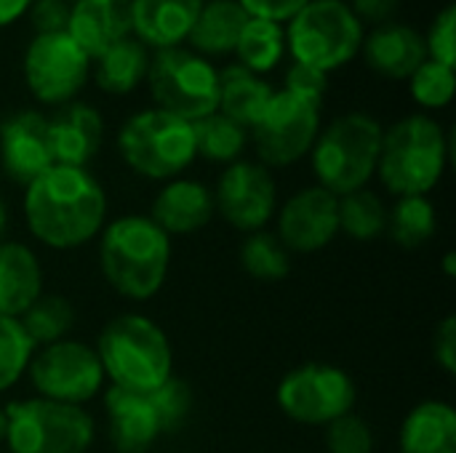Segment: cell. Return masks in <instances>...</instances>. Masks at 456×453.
Returning a JSON list of instances; mask_svg holds the SVG:
<instances>
[{
  "label": "cell",
  "mask_w": 456,
  "mask_h": 453,
  "mask_svg": "<svg viewBox=\"0 0 456 453\" xmlns=\"http://www.w3.org/2000/svg\"><path fill=\"white\" fill-rule=\"evenodd\" d=\"M5 427H8V422H5V406H0V446L5 443Z\"/></svg>",
  "instance_id": "47"
},
{
  "label": "cell",
  "mask_w": 456,
  "mask_h": 453,
  "mask_svg": "<svg viewBox=\"0 0 456 453\" xmlns=\"http://www.w3.org/2000/svg\"><path fill=\"white\" fill-rule=\"evenodd\" d=\"M444 272H446L449 278H454L456 275V254L454 251H446V254H444Z\"/></svg>",
  "instance_id": "45"
},
{
  "label": "cell",
  "mask_w": 456,
  "mask_h": 453,
  "mask_svg": "<svg viewBox=\"0 0 456 453\" xmlns=\"http://www.w3.org/2000/svg\"><path fill=\"white\" fill-rule=\"evenodd\" d=\"M329 453H374L371 425L358 414H345L326 427Z\"/></svg>",
  "instance_id": "37"
},
{
  "label": "cell",
  "mask_w": 456,
  "mask_h": 453,
  "mask_svg": "<svg viewBox=\"0 0 456 453\" xmlns=\"http://www.w3.org/2000/svg\"><path fill=\"white\" fill-rule=\"evenodd\" d=\"M238 256H240L243 272L259 283H278L291 272V254L275 238V232H267V230L246 235Z\"/></svg>",
  "instance_id": "33"
},
{
  "label": "cell",
  "mask_w": 456,
  "mask_h": 453,
  "mask_svg": "<svg viewBox=\"0 0 456 453\" xmlns=\"http://www.w3.org/2000/svg\"><path fill=\"white\" fill-rule=\"evenodd\" d=\"M48 136L56 166L88 168L104 144V117L96 107L75 99L48 117Z\"/></svg>",
  "instance_id": "17"
},
{
  "label": "cell",
  "mask_w": 456,
  "mask_h": 453,
  "mask_svg": "<svg viewBox=\"0 0 456 453\" xmlns=\"http://www.w3.org/2000/svg\"><path fill=\"white\" fill-rule=\"evenodd\" d=\"M192 133H195L198 158H203L208 163L230 166L235 160H243V152L248 147V128H243L232 117L222 115L219 109L195 120Z\"/></svg>",
  "instance_id": "29"
},
{
  "label": "cell",
  "mask_w": 456,
  "mask_h": 453,
  "mask_svg": "<svg viewBox=\"0 0 456 453\" xmlns=\"http://www.w3.org/2000/svg\"><path fill=\"white\" fill-rule=\"evenodd\" d=\"M339 235V198L323 187L294 192L275 211V238L289 254L323 251Z\"/></svg>",
  "instance_id": "15"
},
{
  "label": "cell",
  "mask_w": 456,
  "mask_h": 453,
  "mask_svg": "<svg viewBox=\"0 0 456 453\" xmlns=\"http://www.w3.org/2000/svg\"><path fill=\"white\" fill-rule=\"evenodd\" d=\"M67 3H75V0H67Z\"/></svg>",
  "instance_id": "48"
},
{
  "label": "cell",
  "mask_w": 456,
  "mask_h": 453,
  "mask_svg": "<svg viewBox=\"0 0 456 453\" xmlns=\"http://www.w3.org/2000/svg\"><path fill=\"white\" fill-rule=\"evenodd\" d=\"M216 216L214 192L198 182L176 176L163 184V190L155 195L150 219L168 235H192L208 227V222Z\"/></svg>",
  "instance_id": "20"
},
{
  "label": "cell",
  "mask_w": 456,
  "mask_h": 453,
  "mask_svg": "<svg viewBox=\"0 0 456 453\" xmlns=\"http://www.w3.org/2000/svg\"><path fill=\"white\" fill-rule=\"evenodd\" d=\"M8 453H88L96 438L86 406L24 398L5 406Z\"/></svg>",
  "instance_id": "8"
},
{
  "label": "cell",
  "mask_w": 456,
  "mask_h": 453,
  "mask_svg": "<svg viewBox=\"0 0 456 453\" xmlns=\"http://www.w3.org/2000/svg\"><path fill=\"white\" fill-rule=\"evenodd\" d=\"M339 232L358 243H371L387 232V206L385 200L363 187L339 198Z\"/></svg>",
  "instance_id": "31"
},
{
  "label": "cell",
  "mask_w": 456,
  "mask_h": 453,
  "mask_svg": "<svg viewBox=\"0 0 456 453\" xmlns=\"http://www.w3.org/2000/svg\"><path fill=\"white\" fill-rule=\"evenodd\" d=\"M232 56L238 59L235 64H240V67H246V69L265 77L267 72L281 67L283 59L289 56L286 53V29H283V24L248 16Z\"/></svg>",
  "instance_id": "28"
},
{
  "label": "cell",
  "mask_w": 456,
  "mask_h": 453,
  "mask_svg": "<svg viewBox=\"0 0 456 453\" xmlns=\"http://www.w3.org/2000/svg\"><path fill=\"white\" fill-rule=\"evenodd\" d=\"M273 93L275 88L270 85V80L240 64H227L224 69H219V112L232 117L243 128L254 125Z\"/></svg>",
  "instance_id": "27"
},
{
  "label": "cell",
  "mask_w": 456,
  "mask_h": 453,
  "mask_svg": "<svg viewBox=\"0 0 456 453\" xmlns=\"http://www.w3.org/2000/svg\"><path fill=\"white\" fill-rule=\"evenodd\" d=\"M110 387L150 395L174 376V350L166 331L142 312L104 323L94 344Z\"/></svg>",
  "instance_id": "3"
},
{
  "label": "cell",
  "mask_w": 456,
  "mask_h": 453,
  "mask_svg": "<svg viewBox=\"0 0 456 453\" xmlns=\"http://www.w3.org/2000/svg\"><path fill=\"white\" fill-rule=\"evenodd\" d=\"M104 414L110 443L118 453H147L163 438L160 419L150 395L107 387Z\"/></svg>",
  "instance_id": "19"
},
{
  "label": "cell",
  "mask_w": 456,
  "mask_h": 453,
  "mask_svg": "<svg viewBox=\"0 0 456 453\" xmlns=\"http://www.w3.org/2000/svg\"><path fill=\"white\" fill-rule=\"evenodd\" d=\"M425 35V48H428V59L441 61L446 67L456 64V5L449 3L446 8H441L436 13V19L430 21Z\"/></svg>",
  "instance_id": "38"
},
{
  "label": "cell",
  "mask_w": 456,
  "mask_h": 453,
  "mask_svg": "<svg viewBox=\"0 0 456 453\" xmlns=\"http://www.w3.org/2000/svg\"><path fill=\"white\" fill-rule=\"evenodd\" d=\"M67 35L91 56L131 37V0H75Z\"/></svg>",
  "instance_id": "22"
},
{
  "label": "cell",
  "mask_w": 456,
  "mask_h": 453,
  "mask_svg": "<svg viewBox=\"0 0 456 453\" xmlns=\"http://www.w3.org/2000/svg\"><path fill=\"white\" fill-rule=\"evenodd\" d=\"M144 83L158 109L187 123L219 109V69L187 45L152 51Z\"/></svg>",
  "instance_id": "9"
},
{
  "label": "cell",
  "mask_w": 456,
  "mask_h": 453,
  "mask_svg": "<svg viewBox=\"0 0 456 453\" xmlns=\"http://www.w3.org/2000/svg\"><path fill=\"white\" fill-rule=\"evenodd\" d=\"M99 235V267L115 294L147 302L166 286L171 238L150 216H118Z\"/></svg>",
  "instance_id": "2"
},
{
  "label": "cell",
  "mask_w": 456,
  "mask_h": 453,
  "mask_svg": "<svg viewBox=\"0 0 456 453\" xmlns=\"http://www.w3.org/2000/svg\"><path fill=\"white\" fill-rule=\"evenodd\" d=\"M5 227H8V206H5V200L0 195V243L5 238Z\"/></svg>",
  "instance_id": "46"
},
{
  "label": "cell",
  "mask_w": 456,
  "mask_h": 453,
  "mask_svg": "<svg viewBox=\"0 0 456 453\" xmlns=\"http://www.w3.org/2000/svg\"><path fill=\"white\" fill-rule=\"evenodd\" d=\"M203 8V0H131V35L150 51L176 48Z\"/></svg>",
  "instance_id": "21"
},
{
  "label": "cell",
  "mask_w": 456,
  "mask_h": 453,
  "mask_svg": "<svg viewBox=\"0 0 456 453\" xmlns=\"http://www.w3.org/2000/svg\"><path fill=\"white\" fill-rule=\"evenodd\" d=\"M118 150L134 174L152 182L182 176L198 158L192 123L158 107L139 109L120 125Z\"/></svg>",
  "instance_id": "7"
},
{
  "label": "cell",
  "mask_w": 456,
  "mask_h": 453,
  "mask_svg": "<svg viewBox=\"0 0 456 453\" xmlns=\"http://www.w3.org/2000/svg\"><path fill=\"white\" fill-rule=\"evenodd\" d=\"M321 109L289 91H275L262 115L248 128V142L267 168H286L305 160L321 131Z\"/></svg>",
  "instance_id": "11"
},
{
  "label": "cell",
  "mask_w": 456,
  "mask_h": 453,
  "mask_svg": "<svg viewBox=\"0 0 456 453\" xmlns=\"http://www.w3.org/2000/svg\"><path fill=\"white\" fill-rule=\"evenodd\" d=\"M69 8H72V3H67V0H35L27 11V19L35 29V35L67 32Z\"/></svg>",
  "instance_id": "40"
},
{
  "label": "cell",
  "mask_w": 456,
  "mask_h": 453,
  "mask_svg": "<svg viewBox=\"0 0 456 453\" xmlns=\"http://www.w3.org/2000/svg\"><path fill=\"white\" fill-rule=\"evenodd\" d=\"M248 13L238 0H203V8L187 35V48L206 59L232 56Z\"/></svg>",
  "instance_id": "25"
},
{
  "label": "cell",
  "mask_w": 456,
  "mask_h": 453,
  "mask_svg": "<svg viewBox=\"0 0 456 453\" xmlns=\"http://www.w3.org/2000/svg\"><path fill=\"white\" fill-rule=\"evenodd\" d=\"M32 3L35 0H0V29L24 19Z\"/></svg>",
  "instance_id": "44"
},
{
  "label": "cell",
  "mask_w": 456,
  "mask_h": 453,
  "mask_svg": "<svg viewBox=\"0 0 456 453\" xmlns=\"http://www.w3.org/2000/svg\"><path fill=\"white\" fill-rule=\"evenodd\" d=\"M358 390L353 376L331 363H305L291 368L278 390L275 403L283 417L307 427H329L345 414H353Z\"/></svg>",
  "instance_id": "10"
},
{
  "label": "cell",
  "mask_w": 456,
  "mask_h": 453,
  "mask_svg": "<svg viewBox=\"0 0 456 453\" xmlns=\"http://www.w3.org/2000/svg\"><path fill=\"white\" fill-rule=\"evenodd\" d=\"M150 56L152 51L142 40H136L134 35L123 37L91 61L94 80L104 93L126 96L147 80Z\"/></svg>",
  "instance_id": "26"
},
{
  "label": "cell",
  "mask_w": 456,
  "mask_h": 453,
  "mask_svg": "<svg viewBox=\"0 0 456 453\" xmlns=\"http://www.w3.org/2000/svg\"><path fill=\"white\" fill-rule=\"evenodd\" d=\"M361 56L371 72L385 80H409L428 59L425 35L406 21H387L366 29Z\"/></svg>",
  "instance_id": "18"
},
{
  "label": "cell",
  "mask_w": 456,
  "mask_h": 453,
  "mask_svg": "<svg viewBox=\"0 0 456 453\" xmlns=\"http://www.w3.org/2000/svg\"><path fill=\"white\" fill-rule=\"evenodd\" d=\"M449 133L428 112H414L385 128L377 176L395 198L430 195L449 166Z\"/></svg>",
  "instance_id": "4"
},
{
  "label": "cell",
  "mask_w": 456,
  "mask_h": 453,
  "mask_svg": "<svg viewBox=\"0 0 456 453\" xmlns=\"http://www.w3.org/2000/svg\"><path fill=\"white\" fill-rule=\"evenodd\" d=\"M433 355H436V363L449 374H456V315H446L436 334H433Z\"/></svg>",
  "instance_id": "41"
},
{
  "label": "cell",
  "mask_w": 456,
  "mask_h": 453,
  "mask_svg": "<svg viewBox=\"0 0 456 453\" xmlns=\"http://www.w3.org/2000/svg\"><path fill=\"white\" fill-rule=\"evenodd\" d=\"M21 75L29 93L48 107L75 101L91 77V56L67 35H32L21 56Z\"/></svg>",
  "instance_id": "13"
},
{
  "label": "cell",
  "mask_w": 456,
  "mask_h": 453,
  "mask_svg": "<svg viewBox=\"0 0 456 453\" xmlns=\"http://www.w3.org/2000/svg\"><path fill=\"white\" fill-rule=\"evenodd\" d=\"M243 5V11L254 19H267V21H278L286 24L305 3L310 0H238Z\"/></svg>",
  "instance_id": "42"
},
{
  "label": "cell",
  "mask_w": 456,
  "mask_h": 453,
  "mask_svg": "<svg viewBox=\"0 0 456 453\" xmlns=\"http://www.w3.org/2000/svg\"><path fill=\"white\" fill-rule=\"evenodd\" d=\"M283 29L291 61L326 75L358 59L366 37V27L347 0H310L283 24Z\"/></svg>",
  "instance_id": "6"
},
{
  "label": "cell",
  "mask_w": 456,
  "mask_h": 453,
  "mask_svg": "<svg viewBox=\"0 0 456 453\" xmlns=\"http://www.w3.org/2000/svg\"><path fill=\"white\" fill-rule=\"evenodd\" d=\"M43 294L37 254L19 240L0 243V315L21 318Z\"/></svg>",
  "instance_id": "23"
},
{
  "label": "cell",
  "mask_w": 456,
  "mask_h": 453,
  "mask_svg": "<svg viewBox=\"0 0 456 453\" xmlns=\"http://www.w3.org/2000/svg\"><path fill=\"white\" fill-rule=\"evenodd\" d=\"M0 166L21 187L32 184L53 163L48 117L37 109H19L0 123Z\"/></svg>",
  "instance_id": "16"
},
{
  "label": "cell",
  "mask_w": 456,
  "mask_h": 453,
  "mask_svg": "<svg viewBox=\"0 0 456 453\" xmlns=\"http://www.w3.org/2000/svg\"><path fill=\"white\" fill-rule=\"evenodd\" d=\"M398 453H456V411L446 400L417 403L398 435Z\"/></svg>",
  "instance_id": "24"
},
{
  "label": "cell",
  "mask_w": 456,
  "mask_h": 453,
  "mask_svg": "<svg viewBox=\"0 0 456 453\" xmlns=\"http://www.w3.org/2000/svg\"><path fill=\"white\" fill-rule=\"evenodd\" d=\"M353 13L361 19L363 27H379L395 21L401 11V0H347Z\"/></svg>",
  "instance_id": "43"
},
{
  "label": "cell",
  "mask_w": 456,
  "mask_h": 453,
  "mask_svg": "<svg viewBox=\"0 0 456 453\" xmlns=\"http://www.w3.org/2000/svg\"><path fill=\"white\" fill-rule=\"evenodd\" d=\"M27 376L37 398L69 406L91 403L107 382L96 350L69 336L37 347L29 360Z\"/></svg>",
  "instance_id": "12"
},
{
  "label": "cell",
  "mask_w": 456,
  "mask_h": 453,
  "mask_svg": "<svg viewBox=\"0 0 456 453\" xmlns=\"http://www.w3.org/2000/svg\"><path fill=\"white\" fill-rule=\"evenodd\" d=\"M382 133V123L361 109L345 112L329 125H321L310 150V166L318 187L337 198L369 187L377 176Z\"/></svg>",
  "instance_id": "5"
},
{
  "label": "cell",
  "mask_w": 456,
  "mask_h": 453,
  "mask_svg": "<svg viewBox=\"0 0 456 453\" xmlns=\"http://www.w3.org/2000/svg\"><path fill=\"white\" fill-rule=\"evenodd\" d=\"M150 398H152V406L158 411L163 435L184 427V422L190 419V411H192V390L184 379L171 376L163 387L150 392Z\"/></svg>",
  "instance_id": "36"
},
{
  "label": "cell",
  "mask_w": 456,
  "mask_h": 453,
  "mask_svg": "<svg viewBox=\"0 0 456 453\" xmlns=\"http://www.w3.org/2000/svg\"><path fill=\"white\" fill-rule=\"evenodd\" d=\"M438 230V211L428 195L395 198L387 208V235L401 248H422Z\"/></svg>",
  "instance_id": "30"
},
{
  "label": "cell",
  "mask_w": 456,
  "mask_h": 453,
  "mask_svg": "<svg viewBox=\"0 0 456 453\" xmlns=\"http://www.w3.org/2000/svg\"><path fill=\"white\" fill-rule=\"evenodd\" d=\"M283 91L310 101V104H318L323 107V99L329 93V75L326 72H318L307 64H299V61H289L286 67V77H283Z\"/></svg>",
  "instance_id": "39"
},
{
  "label": "cell",
  "mask_w": 456,
  "mask_h": 453,
  "mask_svg": "<svg viewBox=\"0 0 456 453\" xmlns=\"http://www.w3.org/2000/svg\"><path fill=\"white\" fill-rule=\"evenodd\" d=\"M409 83V93L411 99L422 107V109H444L452 104L456 88L454 67H446L441 61L425 59L417 72L406 80Z\"/></svg>",
  "instance_id": "35"
},
{
  "label": "cell",
  "mask_w": 456,
  "mask_h": 453,
  "mask_svg": "<svg viewBox=\"0 0 456 453\" xmlns=\"http://www.w3.org/2000/svg\"><path fill=\"white\" fill-rule=\"evenodd\" d=\"M35 347H45L69 336L75 326V307L61 294H40L37 302L19 318Z\"/></svg>",
  "instance_id": "32"
},
{
  "label": "cell",
  "mask_w": 456,
  "mask_h": 453,
  "mask_svg": "<svg viewBox=\"0 0 456 453\" xmlns=\"http://www.w3.org/2000/svg\"><path fill=\"white\" fill-rule=\"evenodd\" d=\"M21 208L37 243L53 251H72L104 230L107 192L88 168L51 166L24 187Z\"/></svg>",
  "instance_id": "1"
},
{
  "label": "cell",
  "mask_w": 456,
  "mask_h": 453,
  "mask_svg": "<svg viewBox=\"0 0 456 453\" xmlns=\"http://www.w3.org/2000/svg\"><path fill=\"white\" fill-rule=\"evenodd\" d=\"M214 206L222 219L238 232H259L278 211V184L259 160L230 163L214 190Z\"/></svg>",
  "instance_id": "14"
},
{
  "label": "cell",
  "mask_w": 456,
  "mask_h": 453,
  "mask_svg": "<svg viewBox=\"0 0 456 453\" xmlns=\"http://www.w3.org/2000/svg\"><path fill=\"white\" fill-rule=\"evenodd\" d=\"M35 350L37 347L21 328L19 318L0 315V392H8L27 376Z\"/></svg>",
  "instance_id": "34"
}]
</instances>
